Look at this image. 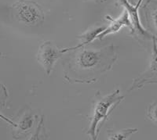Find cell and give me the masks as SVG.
I'll return each mask as SVG.
<instances>
[{"label": "cell", "mask_w": 157, "mask_h": 140, "mask_svg": "<svg viewBox=\"0 0 157 140\" xmlns=\"http://www.w3.org/2000/svg\"><path fill=\"white\" fill-rule=\"evenodd\" d=\"M75 58V65L78 70L85 72L99 71L105 72L112 68L116 55L114 47L110 46L101 50H94L80 47Z\"/></svg>", "instance_id": "obj_1"}, {"label": "cell", "mask_w": 157, "mask_h": 140, "mask_svg": "<svg viewBox=\"0 0 157 140\" xmlns=\"http://www.w3.org/2000/svg\"><path fill=\"white\" fill-rule=\"evenodd\" d=\"M123 99L124 96H120V90L116 89L108 96L98 99L94 108L93 115L91 117L90 128L86 132L92 139H97L100 127L103 125L113 109L123 101Z\"/></svg>", "instance_id": "obj_2"}, {"label": "cell", "mask_w": 157, "mask_h": 140, "mask_svg": "<svg viewBox=\"0 0 157 140\" xmlns=\"http://www.w3.org/2000/svg\"><path fill=\"white\" fill-rule=\"evenodd\" d=\"M14 16L28 26H38L44 20V11L36 2L30 0H19L13 4Z\"/></svg>", "instance_id": "obj_3"}, {"label": "cell", "mask_w": 157, "mask_h": 140, "mask_svg": "<svg viewBox=\"0 0 157 140\" xmlns=\"http://www.w3.org/2000/svg\"><path fill=\"white\" fill-rule=\"evenodd\" d=\"M152 51L149 66L139 77L134 78L129 92L142 88L147 84H157V38L152 41Z\"/></svg>", "instance_id": "obj_4"}, {"label": "cell", "mask_w": 157, "mask_h": 140, "mask_svg": "<svg viewBox=\"0 0 157 140\" xmlns=\"http://www.w3.org/2000/svg\"><path fill=\"white\" fill-rule=\"evenodd\" d=\"M119 1L120 2V4L123 5V7L125 8V10L127 11L129 17H130V22L132 25L131 34L138 36V38L141 39L150 40V41H152L154 39L157 38L155 35L151 34L150 32L145 30L140 21L139 16H138V9H139L143 0H138V2L135 6L130 4L128 0H119Z\"/></svg>", "instance_id": "obj_5"}, {"label": "cell", "mask_w": 157, "mask_h": 140, "mask_svg": "<svg viewBox=\"0 0 157 140\" xmlns=\"http://www.w3.org/2000/svg\"><path fill=\"white\" fill-rule=\"evenodd\" d=\"M63 53H64L63 50H59L51 42H45L39 46L37 53L38 61L43 66L48 76L51 74L55 63L61 58Z\"/></svg>", "instance_id": "obj_6"}, {"label": "cell", "mask_w": 157, "mask_h": 140, "mask_svg": "<svg viewBox=\"0 0 157 140\" xmlns=\"http://www.w3.org/2000/svg\"><path fill=\"white\" fill-rule=\"evenodd\" d=\"M106 18H108L109 20H110L112 21V24L109 25L108 28H106L104 31H102L99 35L98 36V39L101 40L104 38L105 37L106 35L110 34H113V33H116V32L119 31L121 29L122 27L127 26L128 28H132V25H131V22H130V17H129L128 13L127 10H125L123 12V13L122 14V16L120 17L119 19L117 20H113V18H111L110 17L107 16Z\"/></svg>", "instance_id": "obj_7"}, {"label": "cell", "mask_w": 157, "mask_h": 140, "mask_svg": "<svg viewBox=\"0 0 157 140\" xmlns=\"http://www.w3.org/2000/svg\"><path fill=\"white\" fill-rule=\"evenodd\" d=\"M145 17L148 26L157 33V0H149L145 5Z\"/></svg>", "instance_id": "obj_8"}, {"label": "cell", "mask_w": 157, "mask_h": 140, "mask_svg": "<svg viewBox=\"0 0 157 140\" xmlns=\"http://www.w3.org/2000/svg\"><path fill=\"white\" fill-rule=\"evenodd\" d=\"M137 131V128H128V129L120 130L119 131L113 133V134H109V137L110 139H116V140H123L126 139L130 135L136 133Z\"/></svg>", "instance_id": "obj_9"}, {"label": "cell", "mask_w": 157, "mask_h": 140, "mask_svg": "<svg viewBox=\"0 0 157 140\" xmlns=\"http://www.w3.org/2000/svg\"><path fill=\"white\" fill-rule=\"evenodd\" d=\"M34 123V118L32 115H25L23 118L21 120L18 124H14V126L17 127L20 131H27L31 129Z\"/></svg>", "instance_id": "obj_10"}, {"label": "cell", "mask_w": 157, "mask_h": 140, "mask_svg": "<svg viewBox=\"0 0 157 140\" xmlns=\"http://www.w3.org/2000/svg\"><path fill=\"white\" fill-rule=\"evenodd\" d=\"M147 117L157 125V100L151 103L147 110Z\"/></svg>", "instance_id": "obj_11"}, {"label": "cell", "mask_w": 157, "mask_h": 140, "mask_svg": "<svg viewBox=\"0 0 157 140\" xmlns=\"http://www.w3.org/2000/svg\"><path fill=\"white\" fill-rule=\"evenodd\" d=\"M93 1H95V2H105L106 0H93Z\"/></svg>", "instance_id": "obj_12"}]
</instances>
